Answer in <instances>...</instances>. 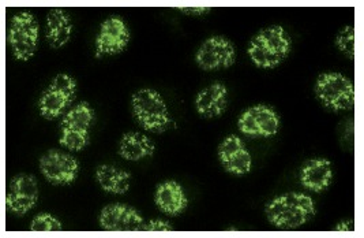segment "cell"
Masks as SVG:
<instances>
[{
  "instance_id": "6da1fadb",
  "label": "cell",
  "mask_w": 364,
  "mask_h": 238,
  "mask_svg": "<svg viewBox=\"0 0 364 238\" xmlns=\"http://www.w3.org/2000/svg\"><path fill=\"white\" fill-rule=\"evenodd\" d=\"M266 217L279 230H298L316 214L314 200L299 192H289L274 197L266 205Z\"/></svg>"
},
{
  "instance_id": "7a4b0ae2",
  "label": "cell",
  "mask_w": 364,
  "mask_h": 238,
  "mask_svg": "<svg viewBox=\"0 0 364 238\" xmlns=\"http://www.w3.org/2000/svg\"><path fill=\"white\" fill-rule=\"evenodd\" d=\"M291 51V38L282 26H269L255 34L250 43L251 61L262 68L279 66Z\"/></svg>"
},
{
  "instance_id": "3957f363",
  "label": "cell",
  "mask_w": 364,
  "mask_h": 238,
  "mask_svg": "<svg viewBox=\"0 0 364 238\" xmlns=\"http://www.w3.org/2000/svg\"><path fill=\"white\" fill-rule=\"evenodd\" d=\"M136 123L151 133H163L172 123L168 105L163 96L149 88L135 92L132 100Z\"/></svg>"
},
{
  "instance_id": "277c9868",
  "label": "cell",
  "mask_w": 364,
  "mask_h": 238,
  "mask_svg": "<svg viewBox=\"0 0 364 238\" xmlns=\"http://www.w3.org/2000/svg\"><path fill=\"white\" fill-rule=\"evenodd\" d=\"M318 100L331 111H347L355 104L353 83L341 73H323L315 83Z\"/></svg>"
},
{
  "instance_id": "5b68a950",
  "label": "cell",
  "mask_w": 364,
  "mask_h": 238,
  "mask_svg": "<svg viewBox=\"0 0 364 238\" xmlns=\"http://www.w3.org/2000/svg\"><path fill=\"white\" fill-rule=\"evenodd\" d=\"M38 22L32 13L22 11L14 16L9 28V44L18 61H29L38 44Z\"/></svg>"
},
{
  "instance_id": "8992f818",
  "label": "cell",
  "mask_w": 364,
  "mask_h": 238,
  "mask_svg": "<svg viewBox=\"0 0 364 238\" xmlns=\"http://www.w3.org/2000/svg\"><path fill=\"white\" fill-rule=\"evenodd\" d=\"M40 170L50 184L70 185L80 174V163L68 153L50 150L40 157Z\"/></svg>"
},
{
  "instance_id": "52a82bcc",
  "label": "cell",
  "mask_w": 364,
  "mask_h": 238,
  "mask_svg": "<svg viewBox=\"0 0 364 238\" xmlns=\"http://www.w3.org/2000/svg\"><path fill=\"white\" fill-rule=\"evenodd\" d=\"M236 59L231 40L223 36H213L199 47L196 61L199 68L206 71L231 68Z\"/></svg>"
},
{
  "instance_id": "ba28073f",
  "label": "cell",
  "mask_w": 364,
  "mask_h": 238,
  "mask_svg": "<svg viewBox=\"0 0 364 238\" xmlns=\"http://www.w3.org/2000/svg\"><path fill=\"white\" fill-rule=\"evenodd\" d=\"M130 31L126 22L119 17H111L101 24L96 37V56L116 55L123 51L130 43Z\"/></svg>"
},
{
  "instance_id": "9c48e42d",
  "label": "cell",
  "mask_w": 364,
  "mask_h": 238,
  "mask_svg": "<svg viewBox=\"0 0 364 238\" xmlns=\"http://www.w3.org/2000/svg\"><path fill=\"white\" fill-rule=\"evenodd\" d=\"M38 200V184L31 174H18L11 182L6 197L7 208L16 215H25Z\"/></svg>"
},
{
  "instance_id": "30bf717a",
  "label": "cell",
  "mask_w": 364,
  "mask_h": 238,
  "mask_svg": "<svg viewBox=\"0 0 364 238\" xmlns=\"http://www.w3.org/2000/svg\"><path fill=\"white\" fill-rule=\"evenodd\" d=\"M100 226L107 232H139L144 226L141 214L129 205H111L100 212Z\"/></svg>"
},
{
  "instance_id": "8fae6325",
  "label": "cell",
  "mask_w": 364,
  "mask_h": 238,
  "mask_svg": "<svg viewBox=\"0 0 364 238\" xmlns=\"http://www.w3.org/2000/svg\"><path fill=\"white\" fill-rule=\"evenodd\" d=\"M228 104V89L221 83L202 89L196 98V108L199 115L205 118H215L224 114Z\"/></svg>"
},
{
  "instance_id": "7c38bea8",
  "label": "cell",
  "mask_w": 364,
  "mask_h": 238,
  "mask_svg": "<svg viewBox=\"0 0 364 238\" xmlns=\"http://www.w3.org/2000/svg\"><path fill=\"white\" fill-rule=\"evenodd\" d=\"M154 202L159 209L169 217L181 215L188 205L182 185L176 181H166L160 184L154 193Z\"/></svg>"
},
{
  "instance_id": "4fadbf2b",
  "label": "cell",
  "mask_w": 364,
  "mask_h": 238,
  "mask_svg": "<svg viewBox=\"0 0 364 238\" xmlns=\"http://www.w3.org/2000/svg\"><path fill=\"white\" fill-rule=\"evenodd\" d=\"M333 180L331 163L328 159H311L300 170V184L303 187L319 193L328 189Z\"/></svg>"
},
{
  "instance_id": "5bb4252c",
  "label": "cell",
  "mask_w": 364,
  "mask_h": 238,
  "mask_svg": "<svg viewBox=\"0 0 364 238\" xmlns=\"http://www.w3.org/2000/svg\"><path fill=\"white\" fill-rule=\"evenodd\" d=\"M73 33V22L70 14L63 9H52L47 16L46 36L52 48L66 46Z\"/></svg>"
},
{
  "instance_id": "9a60e30c",
  "label": "cell",
  "mask_w": 364,
  "mask_h": 238,
  "mask_svg": "<svg viewBox=\"0 0 364 238\" xmlns=\"http://www.w3.org/2000/svg\"><path fill=\"white\" fill-rule=\"evenodd\" d=\"M156 145L146 135L139 132H129L119 143V155L130 162H138L154 153Z\"/></svg>"
},
{
  "instance_id": "2e32d148",
  "label": "cell",
  "mask_w": 364,
  "mask_h": 238,
  "mask_svg": "<svg viewBox=\"0 0 364 238\" xmlns=\"http://www.w3.org/2000/svg\"><path fill=\"white\" fill-rule=\"evenodd\" d=\"M96 180L102 190L114 195H124L130 189L132 175L129 171L111 165H101L96 170Z\"/></svg>"
},
{
  "instance_id": "e0dca14e",
  "label": "cell",
  "mask_w": 364,
  "mask_h": 238,
  "mask_svg": "<svg viewBox=\"0 0 364 238\" xmlns=\"http://www.w3.org/2000/svg\"><path fill=\"white\" fill-rule=\"evenodd\" d=\"M71 100L66 96L55 89L48 86L38 100V110L40 114L47 119L59 118L63 113L71 105Z\"/></svg>"
},
{
  "instance_id": "ac0fdd59",
  "label": "cell",
  "mask_w": 364,
  "mask_h": 238,
  "mask_svg": "<svg viewBox=\"0 0 364 238\" xmlns=\"http://www.w3.org/2000/svg\"><path fill=\"white\" fill-rule=\"evenodd\" d=\"M96 119V113L89 103H80L70 111L62 120V128H68L80 132H87Z\"/></svg>"
},
{
  "instance_id": "d6986e66",
  "label": "cell",
  "mask_w": 364,
  "mask_h": 238,
  "mask_svg": "<svg viewBox=\"0 0 364 238\" xmlns=\"http://www.w3.org/2000/svg\"><path fill=\"white\" fill-rule=\"evenodd\" d=\"M254 118L258 137H272L279 132L280 128V118L277 113L269 105H254Z\"/></svg>"
},
{
  "instance_id": "ffe728a7",
  "label": "cell",
  "mask_w": 364,
  "mask_h": 238,
  "mask_svg": "<svg viewBox=\"0 0 364 238\" xmlns=\"http://www.w3.org/2000/svg\"><path fill=\"white\" fill-rule=\"evenodd\" d=\"M89 133L80 132L68 128H62L60 144L68 151H82L83 148L89 144Z\"/></svg>"
},
{
  "instance_id": "44dd1931",
  "label": "cell",
  "mask_w": 364,
  "mask_h": 238,
  "mask_svg": "<svg viewBox=\"0 0 364 238\" xmlns=\"http://www.w3.org/2000/svg\"><path fill=\"white\" fill-rule=\"evenodd\" d=\"M223 166L225 170L230 171L235 175H245L251 171L252 157L247 151V148H245L240 152L236 153L235 156H232L231 159L225 162Z\"/></svg>"
},
{
  "instance_id": "7402d4cb",
  "label": "cell",
  "mask_w": 364,
  "mask_h": 238,
  "mask_svg": "<svg viewBox=\"0 0 364 238\" xmlns=\"http://www.w3.org/2000/svg\"><path fill=\"white\" fill-rule=\"evenodd\" d=\"M245 148H246V144L239 137L235 135L227 137L218 147V159L221 165L228 162L232 156H235L236 153L240 152Z\"/></svg>"
},
{
  "instance_id": "603a6c76",
  "label": "cell",
  "mask_w": 364,
  "mask_h": 238,
  "mask_svg": "<svg viewBox=\"0 0 364 238\" xmlns=\"http://www.w3.org/2000/svg\"><path fill=\"white\" fill-rule=\"evenodd\" d=\"M336 46L346 56L353 59L355 58V28L353 26L343 28L336 37Z\"/></svg>"
},
{
  "instance_id": "cb8c5ba5",
  "label": "cell",
  "mask_w": 364,
  "mask_h": 238,
  "mask_svg": "<svg viewBox=\"0 0 364 238\" xmlns=\"http://www.w3.org/2000/svg\"><path fill=\"white\" fill-rule=\"evenodd\" d=\"M50 88L63 93L71 102H74V99L77 96V81L68 74H58L52 80Z\"/></svg>"
},
{
  "instance_id": "d4e9b609",
  "label": "cell",
  "mask_w": 364,
  "mask_h": 238,
  "mask_svg": "<svg viewBox=\"0 0 364 238\" xmlns=\"http://www.w3.org/2000/svg\"><path fill=\"white\" fill-rule=\"evenodd\" d=\"M63 224L50 214H40L31 223V232H62Z\"/></svg>"
},
{
  "instance_id": "484cf974",
  "label": "cell",
  "mask_w": 364,
  "mask_h": 238,
  "mask_svg": "<svg viewBox=\"0 0 364 238\" xmlns=\"http://www.w3.org/2000/svg\"><path fill=\"white\" fill-rule=\"evenodd\" d=\"M142 230H145V232H173V226L169 222L154 219V221L144 223Z\"/></svg>"
},
{
  "instance_id": "4316f807",
  "label": "cell",
  "mask_w": 364,
  "mask_h": 238,
  "mask_svg": "<svg viewBox=\"0 0 364 238\" xmlns=\"http://www.w3.org/2000/svg\"><path fill=\"white\" fill-rule=\"evenodd\" d=\"M184 14H190V16H202L209 13L212 9L209 7H181L179 9Z\"/></svg>"
},
{
  "instance_id": "83f0119b",
  "label": "cell",
  "mask_w": 364,
  "mask_h": 238,
  "mask_svg": "<svg viewBox=\"0 0 364 238\" xmlns=\"http://www.w3.org/2000/svg\"><path fill=\"white\" fill-rule=\"evenodd\" d=\"M334 230H336V232H352V230H353V224H352V223H348V222H341V223L336 224Z\"/></svg>"
}]
</instances>
